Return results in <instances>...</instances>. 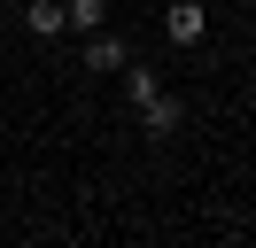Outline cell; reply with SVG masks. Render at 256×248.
Wrapping results in <instances>:
<instances>
[{"label": "cell", "mask_w": 256, "mask_h": 248, "mask_svg": "<svg viewBox=\"0 0 256 248\" xmlns=\"http://www.w3.org/2000/svg\"><path fill=\"white\" fill-rule=\"evenodd\" d=\"M132 116H140V132H148V140H178V132H186V101H178V93H156V101L132 108Z\"/></svg>", "instance_id": "3957f363"}, {"label": "cell", "mask_w": 256, "mask_h": 248, "mask_svg": "<svg viewBox=\"0 0 256 248\" xmlns=\"http://www.w3.org/2000/svg\"><path fill=\"white\" fill-rule=\"evenodd\" d=\"M62 8H70V31H78V39L109 24V0H62Z\"/></svg>", "instance_id": "8992f818"}, {"label": "cell", "mask_w": 256, "mask_h": 248, "mask_svg": "<svg viewBox=\"0 0 256 248\" xmlns=\"http://www.w3.org/2000/svg\"><path fill=\"white\" fill-rule=\"evenodd\" d=\"M124 62H132L124 31L101 24V31H86V39H78V70H86V78H124Z\"/></svg>", "instance_id": "6da1fadb"}, {"label": "cell", "mask_w": 256, "mask_h": 248, "mask_svg": "<svg viewBox=\"0 0 256 248\" xmlns=\"http://www.w3.org/2000/svg\"><path fill=\"white\" fill-rule=\"evenodd\" d=\"M156 93H163V70H156V62H124V101H132V108H148Z\"/></svg>", "instance_id": "5b68a950"}, {"label": "cell", "mask_w": 256, "mask_h": 248, "mask_svg": "<svg viewBox=\"0 0 256 248\" xmlns=\"http://www.w3.org/2000/svg\"><path fill=\"white\" fill-rule=\"evenodd\" d=\"M24 24H32V39H62L70 8H62V0H24Z\"/></svg>", "instance_id": "277c9868"}, {"label": "cell", "mask_w": 256, "mask_h": 248, "mask_svg": "<svg viewBox=\"0 0 256 248\" xmlns=\"http://www.w3.org/2000/svg\"><path fill=\"white\" fill-rule=\"evenodd\" d=\"M140 8H163V0H140Z\"/></svg>", "instance_id": "52a82bcc"}, {"label": "cell", "mask_w": 256, "mask_h": 248, "mask_svg": "<svg viewBox=\"0 0 256 248\" xmlns=\"http://www.w3.org/2000/svg\"><path fill=\"white\" fill-rule=\"evenodd\" d=\"M202 31H210L202 0H163V39H171V46H202Z\"/></svg>", "instance_id": "7a4b0ae2"}]
</instances>
